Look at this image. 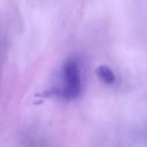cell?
Wrapping results in <instances>:
<instances>
[{"label":"cell","instance_id":"cell-1","mask_svg":"<svg viewBox=\"0 0 147 147\" xmlns=\"http://www.w3.org/2000/svg\"><path fill=\"white\" fill-rule=\"evenodd\" d=\"M64 87L63 94L68 99L77 98L81 90L80 72L77 63L69 59L64 63L63 68Z\"/></svg>","mask_w":147,"mask_h":147},{"label":"cell","instance_id":"cell-2","mask_svg":"<svg viewBox=\"0 0 147 147\" xmlns=\"http://www.w3.org/2000/svg\"><path fill=\"white\" fill-rule=\"evenodd\" d=\"M96 74L99 78L107 84H112L115 80L114 73L107 65H101L99 66L96 69Z\"/></svg>","mask_w":147,"mask_h":147}]
</instances>
